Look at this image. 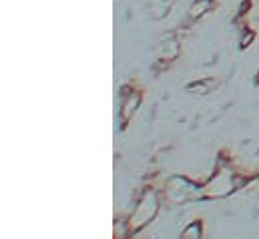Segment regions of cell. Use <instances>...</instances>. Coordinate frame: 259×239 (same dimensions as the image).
Here are the masks:
<instances>
[{"label":"cell","instance_id":"obj_4","mask_svg":"<svg viewBox=\"0 0 259 239\" xmlns=\"http://www.w3.org/2000/svg\"><path fill=\"white\" fill-rule=\"evenodd\" d=\"M139 103H141V95L139 93H133L129 97H125L123 107H121V119H123V123H129L131 117L137 111V107H139Z\"/></svg>","mask_w":259,"mask_h":239},{"label":"cell","instance_id":"obj_7","mask_svg":"<svg viewBox=\"0 0 259 239\" xmlns=\"http://www.w3.org/2000/svg\"><path fill=\"white\" fill-rule=\"evenodd\" d=\"M211 87H213V81H211V78H205V81L193 83L189 89H191V91H199V95H205V93H209Z\"/></svg>","mask_w":259,"mask_h":239},{"label":"cell","instance_id":"obj_6","mask_svg":"<svg viewBox=\"0 0 259 239\" xmlns=\"http://www.w3.org/2000/svg\"><path fill=\"white\" fill-rule=\"evenodd\" d=\"M185 239H191V237H201V223L199 221H193L187 229H183V233H181Z\"/></svg>","mask_w":259,"mask_h":239},{"label":"cell","instance_id":"obj_1","mask_svg":"<svg viewBox=\"0 0 259 239\" xmlns=\"http://www.w3.org/2000/svg\"><path fill=\"white\" fill-rule=\"evenodd\" d=\"M159 211V197L155 191H147L143 195V199L139 201L133 217H131V223H129V229H141L143 225H147Z\"/></svg>","mask_w":259,"mask_h":239},{"label":"cell","instance_id":"obj_3","mask_svg":"<svg viewBox=\"0 0 259 239\" xmlns=\"http://www.w3.org/2000/svg\"><path fill=\"white\" fill-rule=\"evenodd\" d=\"M235 187L237 185L233 181V175L227 173V171H221V173H217L213 179L209 181V185L205 187V195H209V197H223L229 191H233Z\"/></svg>","mask_w":259,"mask_h":239},{"label":"cell","instance_id":"obj_5","mask_svg":"<svg viewBox=\"0 0 259 239\" xmlns=\"http://www.w3.org/2000/svg\"><path fill=\"white\" fill-rule=\"evenodd\" d=\"M213 8V0H197L193 6L189 8V20L201 18L205 12H209Z\"/></svg>","mask_w":259,"mask_h":239},{"label":"cell","instance_id":"obj_2","mask_svg":"<svg viewBox=\"0 0 259 239\" xmlns=\"http://www.w3.org/2000/svg\"><path fill=\"white\" fill-rule=\"evenodd\" d=\"M197 189L199 187L189 179H185V177H173L167 183V199L173 201V203H183V201L191 199L199 193Z\"/></svg>","mask_w":259,"mask_h":239},{"label":"cell","instance_id":"obj_8","mask_svg":"<svg viewBox=\"0 0 259 239\" xmlns=\"http://www.w3.org/2000/svg\"><path fill=\"white\" fill-rule=\"evenodd\" d=\"M251 41H253V34L249 32L247 36H243V41H241V47H249V43H251Z\"/></svg>","mask_w":259,"mask_h":239}]
</instances>
